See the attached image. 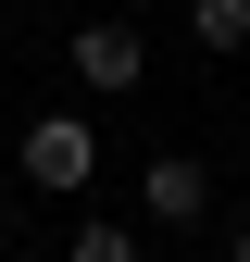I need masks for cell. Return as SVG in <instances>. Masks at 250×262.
<instances>
[{"mask_svg":"<svg viewBox=\"0 0 250 262\" xmlns=\"http://www.w3.org/2000/svg\"><path fill=\"white\" fill-rule=\"evenodd\" d=\"M13 162H25L38 200H88V175H100V125H88V113H38V125L13 138Z\"/></svg>","mask_w":250,"mask_h":262,"instance_id":"1","label":"cell"},{"mask_svg":"<svg viewBox=\"0 0 250 262\" xmlns=\"http://www.w3.org/2000/svg\"><path fill=\"white\" fill-rule=\"evenodd\" d=\"M150 75V38H138V25H75V88H100V100H125V88H138Z\"/></svg>","mask_w":250,"mask_h":262,"instance_id":"2","label":"cell"},{"mask_svg":"<svg viewBox=\"0 0 250 262\" xmlns=\"http://www.w3.org/2000/svg\"><path fill=\"white\" fill-rule=\"evenodd\" d=\"M138 200H150V225H200V212H213V162H200V150H150Z\"/></svg>","mask_w":250,"mask_h":262,"instance_id":"3","label":"cell"},{"mask_svg":"<svg viewBox=\"0 0 250 262\" xmlns=\"http://www.w3.org/2000/svg\"><path fill=\"white\" fill-rule=\"evenodd\" d=\"M187 38L200 50H250V0H187Z\"/></svg>","mask_w":250,"mask_h":262,"instance_id":"4","label":"cell"},{"mask_svg":"<svg viewBox=\"0 0 250 262\" xmlns=\"http://www.w3.org/2000/svg\"><path fill=\"white\" fill-rule=\"evenodd\" d=\"M62 262H138V225H75Z\"/></svg>","mask_w":250,"mask_h":262,"instance_id":"5","label":"cell"},{"mask_svg":"<svg viewBox=\"0 0 250 262\" xmlns=\"http://www.w3.org/2000/svg\"><path fill=\"white\" fill-rule=\"evenodd\" d=\"M225 262H250V237H238V250H225Z\"/></svg>","mask_w":250,"mask_h":262,"instance_id":"6","label":"cell"},{"mask_svg":"<svg viewBox=\"0 0 250 262\" xmlns=\"http://www.w3.org/2000/svg\"><path fill=\"white\" fill-rule=\"evenodd\" d=\"M0 262H13V237H0Z\"/></svg>","mask_w":250,"mask_h":262,"instance_id":"7","label":"cell"}]
</instances>
